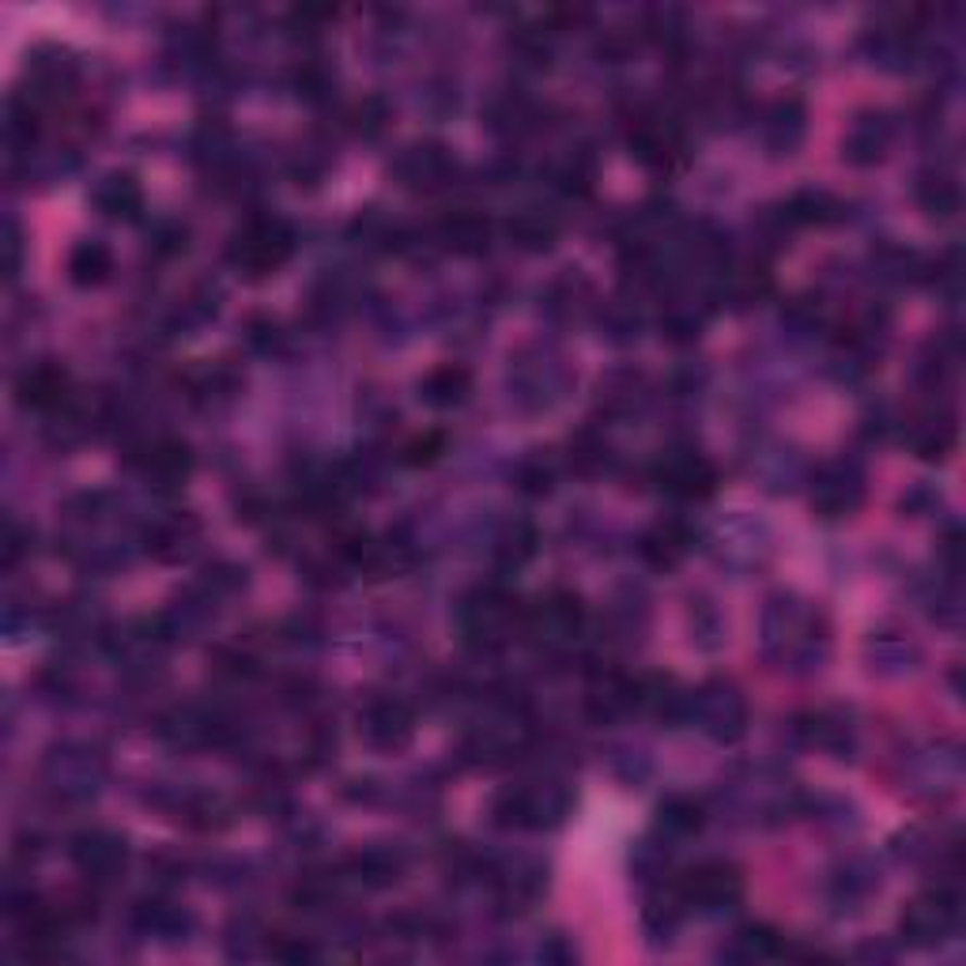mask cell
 I'll use <instances>...</instances> for the list:
<instances>
[{
  "instance_id": "6da1fadb",
  "label": "cell",
  "mask_w": 966,
  "mask_h": 966,
  "mask_svg": "<svg viewBox=\"0 0 966 966\" xmlns=\"http://www.w3.org/2000/svg\"><path fill=\"white\" fill-rule=\"evenodd\" d=\"M291 253V231L276 219L253 224L234 245V265L250 268V272H272L276 265H283V257Z\"/></svg>"
},
{
  "instance_id": "9c48e42d",
  "label": "cell",
  "mask_w": 966,
  "mask_h": 966,
  "mask_svg": "<svg viewBox=\"0 0 966 966\" xmlns=\"http://www.w3.org/2000/svg\"><path fill=\"white\" fill-rule=\"evenodd\" d=\"M774 952H778V937H771L766 929H743L736 932V948L728 955H736V959H766Z\"/></svg>"
},
{
  "instance_id": "8992f818",
  "label": "cell",
  "mask_w": 966,
  "mask_h": 966,
  "mask_svg": "<svg viewBox=\"0 0 966 966\" xmlns=\"http://www.w3.org/2000/svg\"><path fill=\"white\" fill-rule=\"evenodd\" d=\"M61 390H65V374L53 367H38L20 382V401L35 404V408H46V404L61 401Z\"/></svg>"
},
{
  "instance_id": "52a82bcc",
  "label": "cell",
  "mask_w": 966,
  "mask_h": 966,
  "mask_svg": "<svg viewBox=\"0 0 966 966\" xmlns=\"http://www.w3.org/2000/svg\"><path fill=\"white\" fill-rule=\"evenodd\" d=\"M367 733L374 743H401L404 736L411 733V717L404 714L397 702H385V707H378L374 714L367 717Z\"/></svg>"
},
{
  "instance_id": "3957f363",
  "label": "cell",
  "mask_w": 966,
  "mask_h": 966,
  "mask_svg": "<svg viewBox=\"0 0 966 966\" xmlns=\"http://www.w3.org/2000/svg\"><path fill=\"white\" fill-rule=\"evenodd\" d=\"M948 925H952V914H948V906H940L937 899L914 902V906L906 910V917H902V929H906V937L914 940V944H937V940H944Z\"/></svg>"
},
{
  "instance_id": "ba28073f",
  "label": "cell",
  "mask_w": 966,
  "mask_h": 966,
  "mask_svg": "<svg viewBox=\"0 0 966 966\" xmlns=\"http://www.w3.org/2000/svg\"><path fill=\"white\" fill-rule=\"evenodd\" d=\"M68 268H73V280H76V283H99L102 276L110 272V253H106V245H99V242H84L80 250L73 253Z\"/></svg>"
},
{
  "instance_id": "7a4b0ae2",
  "label": "cell",
  "mask_w": 966,
  "mask_h": 966,
  "mask_svg": "<svg viewBox=\"0 0 966 966\" xmlns=\"http://www.w3.org/2000/svg\"><path fill=\"white\" fill-rule=\"evenodd\" d=\"M736 899H740V876L725 865H707L699 873H691V880H687V902H699L707 910L725 906V902Z\"/></svg>"
},
{
  "instance_id": "277c9868",
  "label": "cell",
  "mask_w": 966,
  "mask_h": 966,
  "mask_svg": "<svg viewBox=\"0 0 966 966\" xmlns=\"http://www.w3.org/2000/svg\"><path fill=\"white\" fill-rule=\"evenodd\" d=\"M73 853H76V865H80L84 873H94V876L114 873L117 861L125 857L122 846H117L114 838H102V835H87V838H80V846H76Z\"/></svg>"
},
{
  "instance_id": "5b68a950",
  "label": "cell",
  "mask_w": 966,
  "mask_h": 966,
  "mask_svg": "<svg viewBox=\"0 0 966 966\" xmlns=\"http://www.w3.org/2000/svg\"><path fill=\"white\" fill-rule=\"evenodd\" d=\"M664 480H669V487L679 491V495H702V491L714 487V472H710V465H702L699 457L669 461L664 465Z\"/></svg>"
}]
</instances>
